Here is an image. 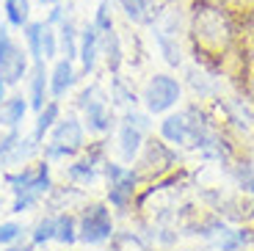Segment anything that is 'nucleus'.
Here are the masks:
<instances>
[{"label": "nucleus", "instance_id": "15", "mask_svg": "<svg viewBox=\"0 0 254 251\" xmlns=\"http://www.w3.org/2000/svg\"><path fill=\"white\" fill-rule=\"evenodd\" d=\"M160 135H163L169 144H190V122L188 113H172L166 116L163 125H160Z\"/></svg>", "mask_w": 254, "mask_h": 251}, {"label": "nucleus", "instance_id": "6", "mask_svg": "<svg viewBox=\"0 0 254 251\" xmlns=\"http://www.w3.org/2000/svg\"><path fill=\"white\" fill-rule=\"evenodd\" d=\"M102 174H105V180H108V201L116 210H127L130 201H133V196H135L138 171L105 160V163H102Z\"/></svg>", "mask_w": 254, "mask_h": 251}, {"label": "nucleus", "instance_id": "26", "mask_svg": "<svg viewBox=\"0 0 254 251\" xmlns=\"http://www.w3.org/2000/svg\"><path fill=\"white\" fill-rule=\"evenodd\" d=\"M111 105L114 108H135V100H138V97L133 94V91H130V88L125 86V80H122L119 75H114L111 77Z\"/></svg>", "mask_w": 254, "mask_h": 251}, {"label": "nucleus", "instance_id": "40", "mask_svg": "<svg viewBox=\"0 0 254 251\" xmlns=\"http://www.w3.org/2000/svg\"><path fill=\"white\" fill-rule=\"evenodd\" d=\"M0 207H3V201H0Z\"/></svg>", "mask_w": 254, "mask_h": 251}, {"label": "nucleus", "instance_id": "38", "mask_svg": "<svg viewBox=\"0 0 254 251\" xmlns=\"http://www.w3.org/2000/svg\"><path fill=\"white\" fill-rule=\"evenodd\" d=\"M39 3H42V6H47V8H50L53 3H61V0H39Z\"/></svg>", "mask_w": 254, "mask_h": 251}, {"label": "nucleus", "instance_id": "27", "mask_svg": "<svg viewBox=\"0 0 254 251\" xmlns=\"http://www.w3.org/2000/svg\"><path fill=\"white\" fill-rule=\"evenodd\" d=\"M249 243H254V232L252 229H238V232H227V238L218 240V249L221 251H238Z\"/></svg>", "mask_w": 254, "mask_h": 251}, {"label": "nucleus", "instance_id": "31", "mask_svg": "<svg viewBox=\"0 0 254 251\" xmlns=\"http://www.w3.org/2000/svg\"><path fill=\"white\" fill-rule=\"evenodd\" d=\"M66 17H69V3H66V0H61V3H53V6H50L45 22H47V25H53V28H58Z\"/></svg>", "mask_w": 254, "mask_h": 251}, {"label": "nucleus", "instance_id": "36", "mask_svg": "<svg viewBox=\"0 0 254 251\" xmlns=\"http://www.w3.org/2000/svg\"><path fill=\"white\" fill-rule=\"evenodd\" d=\"M6 88H8V83L3 80V77H0V105L6 102Z\"/></svg>", "mask_w": 254, "mask_h": 251}, {"label": "nucleus", "instance_id": "4", "mask_svg": "<svg viewBox=\"0 0 254 251\" xmlns=\"http://www.w3.org/2000/svg\"><path fill=\"white\" fill-rule=\"evenodd\" d=\"M11 25L3 22L0 25V77L8 83V86H19L22 77L31 72V56H28L25 47H19L11 39Z\"/></svg>", "mask_w": 254, "mask_h": 251}, {"label": "nucleus", "instance_id": "22", "mask_svg": "<svg viewBox=\"0 0 254 251\" xmlns=\"http://www.w3.org/2000/svg\"><path fill=\"white\" fill-rule=\"evenodd\" d=\"M3 11L8 25L22 31L31 22V0H3Z\"/></svg>", "mask_w": 254, "mask_h": 251}, {"label": "nucleus", "instance_id": "20", "mask_svg": "<svg viewBox=\"0 0 254 251\" xmlns=\"http://www.w3.org/2000/svg\"><path fill=\"white\" fill-rule=\"evenodd\" d=\"M58 119H61V102H58V100H47V105L36 113V125H33L31 135L39 141V144H42V141H45V135L53 130V125H56Z\"/></svg>", "mask_w": 254, "mask_h": 251}, {"label": "nucleus", "instance_id": "9", "mask_svg": "<svg viewBox=\"0 0 254 251\" xmlns=\"http://www.w3.org/2000/svg\"><path fill=\"white\" fill-rule=\"evenodd\" d=\"M50 141L58 146H66L77 155V152L86 146V127L77 116H66V119H58L50 130Z\"/></svg>", "mask_w": 254, "mask_h": 251}, {"label": "nucleus", "instance_id": "17", "mask_svg": "<svg viewBox=\"0 0 254 251\" xmlns=\"http://www.w3.org/2000/svg\"><path fill=\"white\" fill-rule=\"evenodd\" d=\"M28 108H31L28 105V97H22V94L6 97V102L0 105V127H6V130H19Z\"/></svg>", "mask_w": 254, "mask_h": 251}, {"label": "nucleus", "instance_id": "5", "mask_svg": "<svg viewBox=\"0 0 254 251\" xmlns=\"http://www.w3.org/2000/svg\"><path fill=\"white\" fill-rule=\"evenodd\" d=\"M114 238V218L105 204H86L77 218V240L86 246H102Z\"/></svg>", "mask_w": 254, "mask_h": 251}, {"label": "nucleus", "instance_id": "12", "mask_svg": "<svg viewBox=\"0 0 254 251\" xmlns=\"http://www.w3.org/2000/svg\"><path fill=\"white\" fill-rule=\"evenodd\" d=\"M77 77L80 75H77V69H75V61L58 58V61L53 63V72H50V100L66 97V91L77 83Z\"/></svg>", "mask_w": 254, "mask_h": 251}, {"label": "nucleus", "instance_id": "24", "mask_svg": "<svg viewBox=\"0 0 254 251\" xmlns=\"http://www.w3.org/2000/svg\"><path fill=\"white\" fill-rule=\"evenodd\" d=\"M42 28H45V22H39V19H31L25 28H22V33H25V50L28 56H31V61H45L42 58Z\"/></svg>", "mask_w": 254, "mask_h": 251}, {"label": "nucleus", "instance_id": "29", "mask_svg": "<svg viewBox=\"0 0 254 251\" xmlns=\"http://www.w3.org/2000/svg\"><path fill=\"white\" fill-rule=\"evenodd\" d=\"M94 28L100 33H105V31H111V28H116L114 25V14H111V0H100L97 3V11H94Z\"/></svg>", "mask_w": 254, "mask_h": 251}, {"label": "nucleus", "instance_id": "39", "mask_svg": "<svg viewBox=\"0 0 254 251\" xmlns=\"http://www.w3.org/2000/svg\"><path fill=\"white\" fill-rule=\"evenodd\" d=\"M207 3H218V6H227V3H232V0H207Z\"/></svg>", "mask_w": 254, "mask_h": 251}, {"label": "nucleus", "instance_id": "23", "mask_svg": "<svg viewBox=\"0 0 254 251\" xmlns=\"http://www.w3.org/2000/svg\"><path fill=\"white\" fill-rule=\"evenodd\" d=\"M56 240L61 246H75L77 243V218L72 213H58L56 215Z\"/></svg>", "mask_w": 254, "mask_h": 251}, {"label": "nucleus", "instance_id": "13", "mask_svg": "<svg viewBox=\"0 0 254 251\" xmlns=\"http://www.w3.org/2000/svg\"><path fill=\"white\" fill-rule=\"evenodd\" d=\"M100 149H94L91 155L80 157V160H75V163H69L66 169H64V177L72 182V185H91V182L100 177Z\"/></svg>", "mask_w": 254, "mask_h": 251}, {"label": "nucleus", "instance_id": "25", "mask_svg": "<svg viewBox=\"0 0 254 251\" xmlns=\"http://www.w3.org/2000/svg\"><path fill=\"white\" fill-rule=\"evenodd\" d=\"M50 240H56V215L47 213L31 226V243L45 246V243H50Z\"/></svg>", "mask_w": 254, "mask_h": 251}, {"label": "nucleus", "instance_id": "1", "mask_svg": "<svg viewBox=\"0 0 254 251\" xmlns=\"http://www.w3.org/2000/svg\"><path fill=\"white\" fill-rule=\"evenodd\" d=\"M188 33L193 42V50L202 58H224L229 44H232V36H235V25H232V17L224 6L196 0L190 6Z\"/></svg>", "mask_w": 254, "mask_h": 251}, {"label": "nucleus", "instance_id": "32", "mask_svg": "<svg viewBox=\"0 0 254 251\" xmlns=\"http://www.w3.org/2000/svg\"><path fill=\"white\" fill-rule=\"evenodd\" d=\"M188 83L193 86V91H196V94H202V97H207L210 91H213V83H210L199 69H193V66L188 69Z\"/></svg>", "mask_w": 254, "mask_h": 251}, {"label": "nucleus", "instance_id": "8", "mask_svg": "<svg viewBox=\"0 0 254 251\" xmlns=\"http://www.w3.org/2000/svg\"><path fill=\"white\" fill-rule=\"evenodd\" d=\"M180 94H183V88H180L177 77L155 75L152 80L146 83L141 100H144V105H146V111H149V113H166L169 108L177 105Z\"/></svg>", "mask_w": 254, "mask_h": 251}, {"label": "nucleus", "instance_id": "28", "mask_svg": "<svg viewBox=\"0 0 254 251\" xmlns=\"http://www.w3.org/2000/svg\"><path fill=\"white\" fill-rule=\"evenodd\" d=\"M42 22H45V19H42ZM58 56H61V53H58V31L45 22V28H42V58H45V61H53V58H58Z\"/></svg>", "mask_w": 254, "mask_h": 251}, {"label": "nucleus", "instance_id": "10", "mask_svg": "<svg viewBox=\"0 0 254 251\" xmlns=\"http://www.w3.org/2000/svg\"><path fill=\"white\" fill-rule=\"evenodd\" d=\"M45 63L47 61H31V77H28V83H31V88H28V105L36 113L50 100V72H47Z\"/></svg>", "mask_w": 254, "mask_h": 251}, {"label": "nucleus", "instance_id": "37", "mask_svg": "<svg viewBox=\"0 0 254 251\" xmlns=\"http://www.w3.org/2000/svg\"><path fill=\"white\" fill-rule=\"evenodd\" d=\"M235 3H241L243 8H254V0H235Z\"/></svg>", "mask_w": 254, "mask_h": 251}, {"label": "nucleus", "instance_id": "30", "mask_svg": "<svg viewBox=\"0 0 254 251\" xmlns=\"http://www.w3.org/2000/svg\"><path fill=\"white\" fill-rule=\"evenodd\" d=\"M22 224H17V221H6V224H0V246H8L14 243V240L22 238Z\"/></svg>", "mask_w": 254, "mask_h": 251}, {"label": "nucleus", "instance_id": "19", "mask_svg": "<svg viewBox=\"0 0 254 251\" xmlns=\"http://www.w3.org/2000/svg\"><path fill=\"white\" fill-rule=\"evenodd\" d=\"M152 33H155V42H158V47H160V53H163L166 63H169V66H180V63H183V53H180L177 36L169 33V31H163L158 22H152Z\"/></svg>", "mask_w": 254, "mask_h": 251}, {"label": "nucleus", "instance_id": "3", "mask_svg": "<svg viewBox=\"0 0 254 251\" xmlns=\"http://www.w3.org/2000/svg\"><path fill=\"white\" fill-rule=\"evenodd\" d=\"M77 108L83 111V127L94 135H102L114 127V105H111V97L102 91L97 83L86 86L77 94Z\"/></svg>", "mask_w": 254, "mask_h": 251}, {"label": "nucleus", "instance_id": "11", "mask_svg": "<svg viewBox=\"0 0 254 251\" xmlns=\"http://www.w3.org/2000/svg\"><path fill=\"white\" fill-rule=\"evenodd\" d=\"M100 58V33H97L94 22H86L80 28V42H77V61H80V72L91 75Z\"/></svg>", "mask_w": 254, "mask_h": 251}, {"label": "nucleus", "instance_id": "16", "mask_svg": "<svg viewBox=\"0 0 254 251\" xmlns=\"http://www.w3.org/2000/svg\"><path fill=\"white\" fill-rule=\"evenodd\" d=\"M42 152V144H39L33 135H19L17 144L11 146V152L6 155V163H3V169H11V166H28L33 160V157Z\"/></svg>", "mask_w": 254, "mask_h": 251}, {"label": "nucleus", "instance_id": "14", "mask_svg": "<svg viewBox=\"0 0 254 251\" xmlns=\"http://www.w3.org/2000/svg\"><path fill=\"white\" fill-rule=\"evenodd\" d=\"M100 56L105 58V66H108L111 75H119L122 61H125V50H122V39H119V33H116V28L100 33Z\"/></svg>", "mask_w": 254, "mask_h": 251}, {"label": "nucleus", "instance_id": "35", "mask_svg": "<svg viewBox=\"0 0 254 251\" xmlns=\"http://www.w3.org/2000/svg\"><path fill=\"white\" fill-rule=\"evenodd\" d=\"M36 246L31 243V240H14V243H8V246H3V251H33Z\"/></svg>", "mask_w": 254, "mask_h": 251}, {"label": "nucleus", "instance_id": "21", "mask_svg": "<svg viewBox=\"0 0 254 251\" xmlns=\"http://www.w3.org/2000/svg\"><path fill=\"white\" fill-rule=\"evenodd\" d=\"M116 6L135 25H152V0H116Z\"/></svg>", "mask_w": 254, "mask_h": 251}, {"label": "nucleus", "instance_id": "7", "mask_svg": "<svg viewBox=\"0 0 254 251\" xmlns=\"http://www.w3.org/2000/svg\"><path fill=\"white\" fill-rule=\"evenodd\" d=\"M149 130V116L138 113L135 108H127L122 113L119 122V152L125 160H133L138 157L141 146H144V132Z\"/></svg>", "mask_w": 254, "mask_h": 251}, {"label": "nucleus", "instance_id": "33", "mask_svg": "<svg viewBox=\"0 0 254 251\" xmlns=\"http://www.w3.org/2000/svg\"><path fill=\"white\" fill-rule=\"evenodd\" d=\"M235 180L241 182L243 190H252V193H254V166H238V169H235Z\"/></svg>", "mask_w": 254, "mask_h": 251}, {"label": "nucleus", "instance_id": "34", "mask_svg": "<svg viewBox=\"0 0 254 251\" xmlns=\"http://www.w3.org/2000/svg\"><path fill=\"white\" fill-rule=\"evenodd\" d=\"M19 138V130H8L3 138H0V169H3V163H6V155L11 152V146L17 144Z\"/></svg>", "mask_w": 254, "mask_h": 251}, {"label": "nucleus", "instance_id": "18", "mask_svg": "<svg viewBox=\"0 0 254 251\" xmlns=\"http://www.w3.org/2000/svg\"><path fill=\"white\" fill-rule=\"evenodd\" d=\"M58 31V53L61 58H69V61H77V42H80V28H77L75 17H66L61 25L56 28Z\"/></svg>", "mask_w": 254, "mask_h": 251}, {"label": "nucleus", "instance_id": "41", "mask_svg": "<svg viewBox=\"0 0 254 251\" xmlns=\"http://www.w3.org/2000/svg\"><path fill=\"white\" fill-rule=\"evenodd\" d=\"M66 3H72V0H66Z\"/></svg>", "mask_w": 254, "mask_h": 251}, {"label": "nucleus", "instance_id": "2", "mask_svg": "<svg viewBox=\"0 0 254 251\" xmlns=\"http://www.w3.org/2000/svg\"><path fill=\"white\" fill-rule=\"evenodd\" d=\"M6 185L14 193L11 213H28L53 190L50 160H39L36 166H19V171H6Z\"/></svg>", "mask_w": 254, "mask_h": 251}]
</instances>
